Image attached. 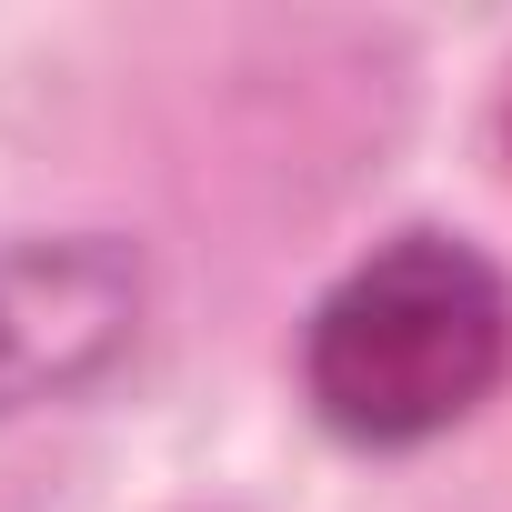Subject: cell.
Listing matches in <instances>:
<instances>
[{
  "label": "cell",
  "instance_id": "1",
  "mask_svg": "<svg viewBox=\"0 0 512 512\" xmlns=\"http://www.w3.org/2000/svg\"><path fill=\"white\" fill-rule=\"evenodd\" d=\"M512 372V282L462 231H392L312 302L302 402L352 452H422L462 432Z\"/></svg>",
  "mask_w": 512,
  "mask_h": 512
},
{
  "label": "cell",
  "instance_id": "2",
  "mask_svg": "<svg viewBox=\"0 0 512 512\" xmlns=\"http://www.w3.org/2000/svg\"><path fill=\"white\" fill-rule=\"evenodd\" d=\"M151 272L121 231H11L0 241V422L111 382L141 342Z\"/></svg>",
  "mask_w": 512,
  "mask_h": 512
}]
</instances>
